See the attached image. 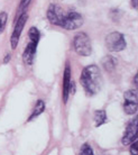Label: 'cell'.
<instances>
[{
    "label": "cell",
    "mask_w": 138,
    "mask_h": 155,
    "mask_svg": "<svg viewBox=\"0 0 138 155\" xmlns=\"http://www.w3.org/2000/svg\"><path fill=\"white\" fill-rule=\"evenodd\" d=\"M80 83L88 96H96L102 87V77L99 68L94 64L84 68L81 73Z\"/></svg>",
    "instance_id": "6da1fadb"
},
{
    "label": "cell",
    "mask_w": 138,
    "mask_h": 155,
    "mask_svg": "<svg viewBox=\"0 0 138 155\" xmlns=\"http://www.w3.org/2000/svg\"><path fill=\"white\" fill-rule=\"evenodd\" d=\"M73 48L77 54L81 56H89L92 52L90 37L83 31L77 33L73 38Z\"/></svg>",
    "instance_id": "7a4b0ae2"
},
{
    "label": "cell",
    "mask_w": 138,
    "mask_h": 155,
    "mask_svg": "<svg viewBox=\"0 0 138 155\" xmlns=\"http://www.w3.org/2000/svg\"><path fill=\"white\" fill-rule=\"evenodd\" d=\"M126 38L125 35L119 31H112L106 37V46L110 52H120L126 48Z\"/></svg>",
    "instance_id": "3957f363"
},
{
    "label": "cell",
    "mask_w": 138,
    "mask_h": 155,
    "mask_svg": "<svg viewBox=\"0 0 138 155\" xmlns=\"http://www.w3.org/2000/svg\"><path fill=\"white\" fill-rule=\"evenodd\" d=\"M123 110L127 115H135L138 110V94L137 90H127L123 94Z\"/></svg>",
    "instance_id": "277c9868"
},
{
    "label": "cell",
    "mask_w": 138,
    "mask_h": 155,
    "mask_svg": "<svg viewBox=\"0 0 138 155\" xmlns=\"http://www.w3.org/2000/svg\"><path fill=\"white\" fill-rule=\"evenodd\" d=\"M83 25V17L77 12H66L64 19L62 21L61 27L67 31H75Z\"/></svg>",
    "instance_id": "5b68a950"
},
{
    "label": "cell",
    "mask_w": 138,
    "mask_h": 155,
    "mask_svg": "<svg viewBox=\"0 0 138 155\" xmlns=\"http://www.w3.org/2000/svg\"><path fill=\"white\" fill-rule=\"evenodd\" d=\"M66 15V12L58 5L52 4L50 5V7L47 9V19L51 24H53L55 26H60L61 27L62 21L64 19V17Z\"/></svg>",
    "instance_id": "8992f818"
},
{
    "label": "cell",
    "mask_w": 138,
    "mask_h": 155,
    "mask_svg": "<svg viewBox=\"0 0 138 155\" xmlns=\"http://www.w3.org/2000/svg\"><path fill=\"white\" fill-rule=\"evenodd\" d=\"M27 19H28L27 12H23V14H20V16L18 17L17 21H16L15 28H14V31H12V37H10V45H12V50H15L16 47H17V45H18L20 35H21V31H23L24 27H25V25H26Z\"/></svg>",
    "instance_id": "52a82bcc"
},
{
    "label": "cell",
    "mask_w": 138,
    "mask_h": 155,
    "mask_svg": "<svg viewBox=\"0 0 138 155\" xmlns=\"http://www.w3.org/2000/svg\"><path fill=\"white\" fill-rule=\"evenodd\" d=\"M138 118L135 117L134 119L131 120L128 124L125 134L123 137V145H130L131 143H134L137 140V133H138Z\"/></svg>",
    "instance_id": "ba28073f"
},
{
    "label": "cell",
    "mask_w": 138,
    "mask_h": 155,
    "mask_svg": "<svg viewBox=\"0 0 138 155\" xmlns=\"http://www.w3.org/2000/svg\"><path fill=\"white\" fill-rule=\"evenodd\" d=\"M71 68H70V63L67 62L65 64V69H64V77H63V101L67 102L70 96V87H71Z\"/></svg>",
    "instance_id": "9c48e42d"
},
{
    "label": "cell",
    "mask_w": 138,
    "mask_h": 155,
    "mask_svg": "<svg viewBox=\"0 0 138 155\" xmlns=\"http://www.w3.org/2000/svg\"><path fill=\"white\" fill-rule=\"evenodd\" d=\"M38 43L29 42V44L26 46L23 53V61L26 65H31L34 62L35 55H36V50H37Z\"/></svg>",
    "instance_id": "30bf717a"
},
{
    "label": "cell",
    "mask_w": 138,
    "mask_h": 155,
    "mask_svg": "<svg viewBox=\"0 0 138 155\" xmlns=\"http://www.w3.org/2000/svg\"><path fill=\"white\" fill-rule=\"evenodd\" d=\"M44 110H45V104H44V101L38 100L36 102V105H35V108H34V110H33L31 115L29 116V118H28V121H31V120H34L35 118H37L41 114H43Z\"/></svg>",
    "instance_id": "8fae6325"
},
{
    "label": "cell",
    "mask_w": 138,
    "mask_h": 155,
    "mask_svg": "<svg viewBox=\"0 0 138 155\" xmlns=\"http://www.w3.org/2000/svg\"><path fill=\"white\" fill-rule=\"evenodd\" d=\"M94 123H96V127H100L101 125H104L107 121V114L104 110H97L94 111Z\"/></svg>",
    "instance_id": "7c38bea8"
},
{
    "label": "cell",
    "mask_w": 138,
    "mask_h": 155,
    "mask_svg": "<svg viewBox=\"0 0 138 155\" xmlns=\"http://www.w3.org/2000/svg\"><path fill=\"white\" fill-rule=\"evenodd\" d=\"M102 63H104V69L108 71V72H111V71L115 70L116 65H117V60L112 56H106L104 60H102Z\"/></svg>",
    "instance_id": "4fadbf2b"
},
{
    "label": "cell",
    "mask_w": 138,
    "mask_h": 155,
    "mask_svg": "<svg viewBox=\"0 0 138 155\" xmlns=\"http://www.w3.org/2000/svg\"><path fill=\"white\" fill-rule=\"evenodd\" d=\"M28 37H29V42L38 43L41 39V33L36 27H31L28 31Z\"/></svg>",
    "instance_id": "5bb4252c"
},
{
    "label": "cell",
    "mask_w": 138,
    "mask_h": 155,
    "mask_svg": "<svg viewBox=\"0 0 138 155\" xmlns=\"http://www.w3.org/2000/svg\"><path fill=\"white\" fill-rule=\"evenodd\" d=\"M8 19V15L7 12H2L0 14V34L5 31V27H6V24H7Z\"/></svg>",
    "instance_id": "9a60e30c"
},
{
    "label": "cell",
    "mask_w": 138,
    "mask_h": 155,
    "mask_svg": "<svg viewBox=\"0 0 138 155\" xmlns=\"http://www.w3.org/2000/svg\"><path fill=\"white\" fill-rule=\"evenodd\" d=\"M80 155H94V154H93V151H92V148L90 147L89 144H83L82 147H81Z\"/></svg>",
    "instance_id": "2e32d148"
},
{
    "label": "cell",
    "mask_w": 138,
    "mask_h": 155,
    "mask_svg": "<svg viewBox=\"0 0 138 155\" xmlns=\"http://www.w3.org/2000/svg\"><path fill=\"white\" fill-rule=\"evenodd\" d=\"M31 2V0H21V1H20V5H19V12L20 14L25 12V10L27 9V7L29 6Z\"/></svg>",
    "instance_id": "e0dca14e"
},
{
    "label": "cell",
    "mask_w": 138,
    "mask_h": 155,
    "mask_svg": "<svg viewBox=\"0 0 138 155\" xmlns=\"http://www.w3.org/2000/svg\"><path fill=\"white\" fill-rule=\"evenodd\" d=\"M130 155H138V144H137V140L130 144Z\"/></svg>",
    "instance_id": "ac0fdd59"
},
{
    "label": "cell",
    "mask_w": 138,
    "mask_h": 155,
    "mask_svg": "<svg viewBox=\"0 0 138 155\" xmlns=\"http://www.w3.org/2000/svg\"><path fill=\"white\" fill-rule=\"evenodd\" d=\"M137 2H138V0H131V6H133L135 9H137Z\"/></svg>",
    "instance_id": "d6986e66"
},
{
    "label": "cell",
    "mask_w": 138,
    "mask_h": 155,
    "mask_svg": "<svg viewBox=\"0 0 138 155\" xmlns=\"http://www.w3.org/2000/svg\"><path fill=\"white\" fill-rule=\"evenodd\" d=\"M134 83L137 84V75H135V78H134Z\"/></svg>",
    "instance_id": "ffe728a7"
}]
</instances>
